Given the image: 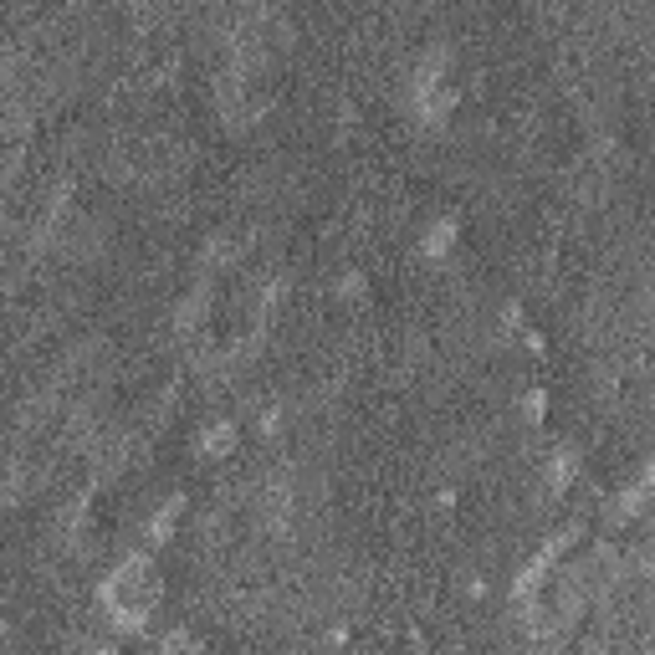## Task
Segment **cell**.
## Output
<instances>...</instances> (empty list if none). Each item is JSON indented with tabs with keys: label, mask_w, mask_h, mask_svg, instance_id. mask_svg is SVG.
Wrapping results in <instances>:
<instances>
[{
	"label": "cell",
	"mask_w": 655,
	"mask_h": 655,
	"mask_svg": "<svg viewBox=\"0 0 655 655\" xmlns=\"http://www.w3.org/2000/svg\"><path fill=\"white\" fill-rule=\"evenodd\" d=\"M236 420H210V425H200V435H195V446H200V456H226V451H236Z\"/></svg>",
	"instance_id": "3957f363"
},
{
	"label": "cell",
	"mask_w": 655,
	"mask_h": 655,
	"mask_svg": "<svg viewBox=\"0 0 655 655\" xmlns=\"http://www.w3.org/2000/svg\"><path fill=\"white\" fill-rule=\"evenodd\" d=\"M451 246H456V215H435V221L425 226V236H420V251L430 261H441V256H451Z\"/></svg>",
	"instance_id": "277c9868"
},
{
	"label": "cell",
	"mask_w": 655,
	"mask_h": 655,
	"mask_svg": "<svg viewBox=\"0 0 655 655\" xmlns=\"http://www.w3.org/2000/svg\"><path fill=\"white\" fill-rule=\"evenodd\" d=\"M154 655H200V640H195L190 630H169V635L159 640Z\"/></svg>",
	"instance_id": "5b68a950"
},
{
	"label": "cell",
	"mask_w": 655,
	"mask_h": 655,
	"mask_svg": "<svg viewBox=\"0 0 655 655\" xmlns=\"http://www.w3.org/2000/svg\"><path fill=\"white\" fill-rule=\"evenodd\" d=\"M0 630H6V625H0Z\"/></svg>",
	"instance_id": "9c48e42d"
},
{
	"label": "cell",
	"mask_w": 655,
	"mask_h": 655,
	"mask_svg": "<svg viewBox=\"0 0 655 655\" xmlns=\"http://www.w3.org/2000/svg\"><path fill=\"white\" fill-rule=\"evenodd\" d=\"M93 655H118V650H113V645H103V650H93Z\"/></svg>",
	"instance_id": "ba28073f"
},
{
	"label": "cell",
	"mask_w": 655,
	"mask_h": 655,
	"mask_svg": "<svg viewBox=\"0 0 655 655\" xmlns=\"http://www.w3.org/2000/svg\"><path fill=\"white\" fill-rule=\"evenodd\" d=\"M364 287H369V272H359V267H348L338 277V297H364Z\"/></svg>",
	"instance_id": "8992f818"
},
{
	"label": "cell",
	"mask_w": 655,
	"mask_h": 655,
	"mask_svg": "<svg viewBox=\"0 0 655 655\" xmlns=\"http://www.w3.org/2000/svg\"><path fill=\"white\" fill-rule=\"evenodd\" d=\"M103 604H108V615H113L118 630H144V625H149L154 604H159V579H154V569H149L144 553H128L118 569L108 574Z\"/></svg>",
	"instance_id": "6da1fadb"
},
{
	"label": "cell",
	"mask_w": 655,
	"mask_h": 655,
	"mask_svg": "<svg viewBox=\"0 0 655 655\" xmlns=\"http://www.w3.org/2000/svg\"><path fill=\"white\" fill-rule=\"evenodd\" d=\"M180 512H185V497L180 492H169L154 512H149V522H144V533H149V543H164V538H174V528H180Z\"/></svg>",
	"instance_id": "7a4b0ae2"
},
{
	"label": "cell",
	"mask_w": 655,
	"mask_h": 655,
	"mask_svg": "<svg viewBox=\"0 0 655 655\" xmlns=\"http://www.w3.org/2000/svg\"><path fill=\"white\" fill-rule=\"evenodd\" d=\"M517 405H522V415H528V420H538L543 405H548V395H543V389H522V400H517Z\"/></svg>",
	"instance_id": "52a82bcc"
}]
</instances>
